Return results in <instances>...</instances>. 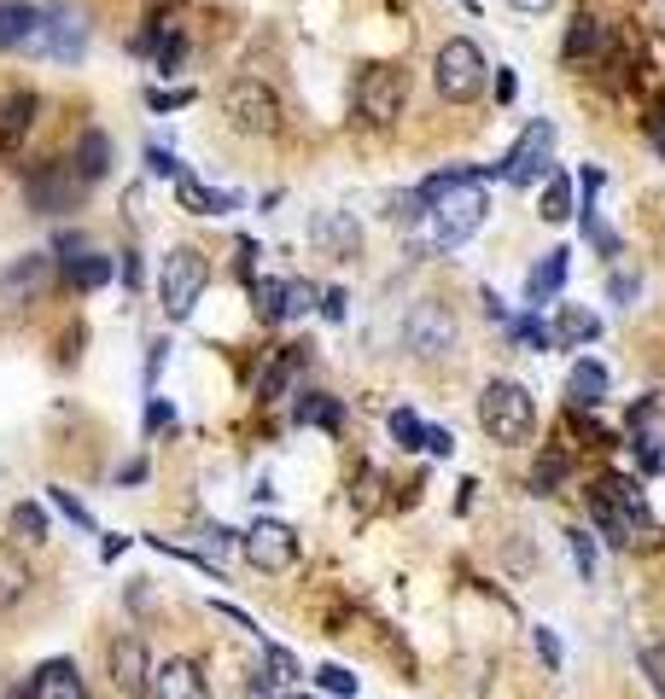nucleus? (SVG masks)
Returning a JSON list of instances; mask_svg holds the SVG:
<instances>
[{
  "mask_svg": "<svg viewBox=\"0 0 665 699\" xmlns=\"http://www.w3.org/2000/svg\"><path fill=\"white\" fill-rule=\"evenodd\" d=\"M479 425H485L490 443L520 449V443H532V432H537V397L520 379H490L479 390Z\"/></svg>",
  "mask_w": 665,
  "mask_h": 699,
  "instance_id": "f257e3e1",
  "label": "nucleus"
},
{
  "mask_svg": "<svg viewBox=\"0 0 665 699\" xmlns=\"http://www.w3.org/2000/svg\"><path fill=\"white\" fill-rule=\"evenodd\" d=\"M485 210H490V193H485V181H479V176L455 181L450 193H443V198L432 204V245H438V251H455V245H467L473 233L485 228Z\"/></svg>",
  "mask_w": 665,
  "mask_h": 699,
  "instance_id": "f03ea898",
  "label": "nucleus"
},
{
  "mask_svg": "<svg viewBox=\"0 0 665 699\" xmlns=\"http://www.w3.org/2000/svg\"><path fill=\"white\" fill-rule=\"evenodd\" d=\"M222 117H228L234 134L269 141V134H281V94L258 76H234L228 88H222Z\"/></svg>",
  "mask_w": 665,
  "mask_h": 699,
  "instance_id": "7ed1b4c3",
  "label": "nucleus"
},
{
  "mask_svg": "<svg viewBox=\"0 0 665 699\" xmlns=\"http://www.w3.org/2000/svg\"><path fill=\"white\" fill-rule=\"evenodd\" d=\"M204 286H211V263H204V251L176 245L164 257V268H158V303H164V315L169 321H187V315L199 310Z\"/></svg>",
  "mask_w": 665,
  "mask_h": 699,
  "instance_id": "20e7f679",
  "label": "nucleus"
},
{
  "mask_svg": "<svg viewBox=\"0 0 665 699\" xmlns=\"http://www.w3.org/2000/svg\"><path fill=\"white\" fill-rule=\"evenodd\" d=\"M485 53L473 47L467 36H450L438 47V59H432V88L450 99V106H467V99H479L485 94Z\"/></svg>",
  "mask_w": 665,
  "mask_h": 699,
  "instance_id": "39448f33",
  "label": "nucleus"
},
{
  "mask_svg": "<svg viewBox=\"0 0 665 699\" xmlns=\"http://www.w3.org/2000/svg\"><path fill=\"white\" fill-rule=\"evenodd\" d=\"M455 338H462V327H455V315L443 310L438 298H420L415 310L403 315V350L415 355V362H450Z\"/></svg>",
  "mask_w": 665,
  "mask_h": 699,
  "instance_id": "423d86ee",
  "label": "nucleus"
},
{
  "mask_svg": "<svg viewBox=\"0 0 665 699\" xmlns=\"http://www.w3.org/2000/svg\"><path fill=\"white\" fill-rule=\"evenodd\" d=\"M408 106V71L403 64H368L363 76H356V111H363V123L373 129H391Z\"/></svg>",
  "mask_w": 665,
  "mask_h": 699,
  "instance_id": "0eeeda50",
  "label": "nucleus"
},
{
  "mask_svg": "<svg viewBox=\"0 0 665 699\" xmlns=\"http://www.w3.org/2000/svg\"><path fill=\"white\" fill-rule=\"evenodd\" d=\"M82 186H88V181L76 176L71 158H47V164H36L24 176V198H29V210H36V216H59V210H76Z\"/></svg>",
  "mask_w": 665,
  "mask_h": 699,
  "instance_id": "6e6552de",
  "label": "nucleus"
},
{
  "mask_svg": "<svg viewBox=\"0 0 665 699\" xmlns=\"http://www.w3.org/2000/svg\"><path fill=\"white\" fill-rule=\"evenodd\" d=\"M24 53H47V59H59V64H76L82 53H88V24H82V12L47 7L41 12V29L29 36Z\"/></svg>",
  "mask_w": 665,
  "mask_h": 699,
  "instance_id": "1a4fd4ad",
  "label": "nucleus"
},
{
  "mask_svg": "<svg viewBox=\"0 0 665 699\" xmlns=\"http://www.w3.org/2000/svg\"><path fill=\"white\" fill-rule=\"evenodd\" d=\"M549 158H555V123L537 117V123L514 141V152L502 158V181L508 186H537L543 176H549Z\"/></svg>",
  "mask_w": 665,
  "mask_h": 699,
  "instance_id": "9d476101",
  "label": "nucleus"
},
{
  "mask_svg": "<svg viewBox=\"0 0 665 699\" xmlns=\"http://www.w3.org/2000/svg\"><path fill=\"white\" fill-rule=\"evenodd\" d=\"M47 280H54V257L47 251H29V257H19L0 275V321H19L29 303H36L47 292Z\"/></svg>",
  "mask_w": 665,
  "mask_h": 699,
  "instance_id": "9b49d317",
  "label": "nucleus"
},
{
  "mask_svg": "<svg viewBox=\"0 0 665 699\" xmlns=\"http://www.w3.org/2000/svg\"><path fill=\"white\" fill-rule=\"evenodd\" d=\"M240 554L258 571H286V566H298V537L281 519H258L251 531H240Z\"/></svg>",
  "mask_w": 665,
  "mask_h": 699,
  "instance_id": "f8f14e48",
  "label": "nucleus"
},
{
  "mask_svg": "<svg viewBox=\"0 0 665 699\" xmlns=\"http://www.w3.org/2000/svg\"><path fill=\"white\" fill-rule=\"evenodd\" d=\"M310 245L321 251V257H356L363 251V228H356V216L351 210H321L316 221H310Z\"/></svg>",
  "mask_w": 665,
  "mask_h": 699,
  "instance_id": "ddd939ff",
  "label": "nucleus"
},
{
  "mask_svg": "<svg viewBox=\"0 0 665 699\" xmlns=\"http://www.w3.org/2000/svg\"><path fill=\"white\" fill-rule=\"evenodd\" d=\"M146 699H211V682L199 676V664H187V659H164V664H152Z\"/></svg>",
  "mask_w": 665,
  "mask_h": 699,
  "instance_id": "4468645a",
  "label": "nucleus"
},
{
  "mask_svg": "<svg viewBox=\"0 0 665 699\" xmlns=\"http://www.w3.org/2000/svg\"><path fill=\"white\" fill-rule=\"evenodd\" d=\"M111 682L123 688L129 699L134 694H146V682H152V664H146V647L123 636V641H111Z\"/></svg>",
  "mask_w": 665,
  "mask_h": 699,
  "instance_id": "2eb2a0df",
  "label": "nucleus"
},
{
  "mask_svg": "<svg viewBox=\"0 0 665 699\" xmlns=\"http://www.w3.org/2000/svg\"><path fill=\"white\" fill-rule=\"evenodd\" d=\"M602 53H607V24L590 19V12H578L572 29H567V47H560V59H567L572 71H578V64H595Z\"/></svg>",
  "mask_w": 665,
  "mask_h": 699,
  "instance_id": "dca6fc26",
  "label": "nucleus"
},
{
  "mask_svg": "<svg viewBox=\"0 0 665 699\" xmlns=\"http://www.w3.org/2000/svg\"><path fill=\"white\" fill-rule=\"evenodd\" d=\"M29 129H36V94L19 88V94L0 99V152H19V141Z\"/></svg>",
  "mask_w": 665,
  "mask_h": 699,
  "instance_id": "f3484780",
  "label": "nucleus"
},
{
  "mask_svg": "<svg viewBox=\"0 0 665 699\" xmlns=\"http://www.w3.org/2000/svg\"><path fill=\"white\" fill-rule=\"evenodd\" d=\"M567 268H572V251H549V257H543L532 275H525V303H555L560 298V286H567Z\"/></svg>",
  "mask_w": 665,
  "mask_h": 699,
  "instance_id": "a211bd4d",
  "label": "nucleus"
},
{
  "mask_svg": "<svg viewBox=\"0 0 665 699\" xmlns=\"http://www.w3.org/2000/svg\"><path fill=\"white\" fill-rule=\"evenodd\" d=\"M36 29H41V7H29V0H0V47H7V53L29 47Z\"/></svg>",
  "mask_w": 665,
  "mask_h": 699,
  "instance_id": "6ab92c4d",
  "label": "nucleus"
},
{
  "mask_svg": "<svg viewBox=\"0 0 665 699\" xmlns=\"http://www.w3.org/2000/svg\"><path fill=\"white\" fill-rule=\"evenodd\" d=\"M293 420L298 425H321V432H339V425H345V402L328 397V390H298Z\"/></svg>",
  "mask_w": 665,
  "mask_h": 699,
  "instance_id": "aec40b11",
  "label": "nucleus"
},
{
  "mask_svg": "<svg viewBox=\"0 0 665 699\" xmlns=\"http://www.w3.org/2000/svg\"><path fill=\"white\" fill-rule=\"evenodd\" d=\"M71 164H76V176L82 181H106V169H111V141H106V134H99V129H88V134H82V141H76V152H71Z\"/></svg>",
  "mask_w": 665,
  "mask_h": 699,
  "instance_id": "412c9836",
  "label": "nucleus"
},
{
  "mask_svg": "<svg viewBox=\"0 0 665 699\" xmlns=\"http://www.w3.org/2000/svg\"><path fill=\"white\" fill-rule=\"evenodd\" d=\"M602 338V315L578 310V303H560V321H555V345H595Z\"/></svg>",
  "mask_w": 665,
  "mask_h": 699,
  "instance_id": "4be33fe9",
  "label": "nucleus"
},
{
  "mask_svg": "<svg viewBox=\"0 0 665 699\" xmlns=\"http://www.w3.org/2000/svg\"><path fill=\"white\" fill-rule=\"evenodd\" d=\"M567 397H572L578 408H595V402L607 397V367L584 355V362H578V367L567 373Z\"/></svg>",
  "mask_w": 665,
  "mask_h": 699,
  "instance_id": "5701e85b",
  "label": "nucleus"
},
{
  "mask_svg": "<svg viewBox=\"0 0 665 699\" xmlns=\"http://www.w3.org/2000/svg\"><path fill=\"white\" fill-rule=\"evenodd\" d=\"M176 204H181V210H193V216H222L234 198L216 193V186H204V181H193V176H176Z\"/></svg>",
  "mask_w": 665,
  "mask_h": 699,
  "instance_id": "b1692460",
  "label": "nucleus"
},
{
  "mask_svg": "<svg viewBox=\"0 0 665 699\" xmlns=\"http://www.w3.org/2000/svg\"><path fill=\"white\" fill-rule=\"evenodd\" d=\"M304 373V345H286L281 350V362L263 373V385H258V397L263 402H275V397H286V390H293V379Z\"/></svg>",
  "mask_w": 665,
  "mask_h": 699,
  "instance_id": "393cba45",
  "label": "nucleus"
},
{
  "mask_svg": "<svg viewBox=\"0 0 665 699\" xmlns=\"http://www.w3.org/2000/svg\"><path fill=\"white\" fill-rule=\"evenodd\" d=\"M29 583H36V577H29V566L19 559V549H0V612L19 606L29 594Z\"/></svg>",
  "mask_w": 665,
  "mask_h": 699,
  "instance_id": "a878e982",
  "label": "nucleus"
},
{
  "mask_svg": "<svg viewBox=\"0 0 665 699\" xmlns=\"http://www.w3.org/2000/svg\"><path fill=\"white\" fill-rule=\"evenodd\" d=\"M64 280H71L76 292H99V286L111 280V257H94V251H82V257L64 263Z\"/></svg>",
  "mask_w": 665,
  "mask_h": 699,
  "instance_id": "bb28decb",
  "label": "nucleus"
},
{
  "mask_svg": "<svg viewBox=\"0 0 665 699\" xmlns=\"http://www.w3.org/2000/svg\"><path fill=\"white\" fill-rule=\"evenodd\" d=\"M578 228H584V240H590L595 251H602V257H619V233H613L607 221L595 216V198H584V204H578Z\"/></svg>",
  "mask_w": 665,
  "mask_h": 699,
  "instance_id": "cd10ccee",
  "label": "nucleus"
},
{
  "mask_svg": "<svg viewBox=\"0 0 665 699\" xmlns=\"http://www.w3.org/2000/svg\"><path fill=\"white\" fill-rule=\"evenodd\" d=\"M572 216V181L567 176H543V221H567Z\"/></svg>",
  "mask_w": 665,
  "mask_h": 699,
  "instance_id": "c85d7f7f",
  "label": "nucleus"
},
{
  "mask_svg": "<svg viewBox=\"0 0 665 699\" xmlns=\"http://www.w3.org/2000/svg\"><path fill=\"white\" fill-rule=\"evenodd\" d=\"M560 484H567V455L549 449V455L537 460V472H532V490H537V496H555Z\"/></svg>",
  "mask_w": 665,
  "mask_h": 699,
  "instance_id": "c756f323",
  "label": "nucleus"
},
{
  "mask_svg": "<svg viewBox=\"0 0 665 699\" xmlns=\"http://www.w3.org/2000/svg\"><path fill=\"white\" fill-rule=\"evenodd\" d=\"M12 537H24V542H47V514L36 502H19L12 507Z\"/></svg>",
  "mask_w": 665,
  "mask_h": 699,
  "instance_id": "7c9ffc66",
  "label": "nucleus"
},
{
  "mask_svg": "<svg viewBox=\"0 0 665 699\" xmlns=\"http://www.w3.org/2000/svg\"><path fill=\"white\" fill-rule=\"evenodd\" d=\"M567 549H572V566H578V577H595V566H602V554H595V542H590V531H567Z\"/></svg>",
  "mask_w": 665,
  "mask_h": 699,
  "instance_id": "2f4dec72",
  "label": "nucleus"
},
{
  "mask_svg": "<svg viewBox=\"0 0 665 699\" xmlns=\"http://www.w3.org/2000/svg\"><path fill=\"white\" fill-rule=\"evenodd\" d=\"M391 437H397L403 449H426V425H420V414L397 408V414H391Z\"/></svg>",
  "mask_w": 665,
  "mask_h": 699,
  "instance_id": "473e14b6",
  "label": "nucleus"
},
{
  "mask_svg": "<svg viewBox=\"0 0 665 699\" xmlns=\"http://www.w3.org/2000/svg\"><path fill=\"white\" fill-rule=\"evenodd\" d=\"M258 315L286 321V280H258Z\"/></svg>",
  "mask_w": 665,
  "mask_h": 699,
  "instance_id": "72a5a7b5",
  "label": "nucleus"
},
{
  "mask_svg": "<svg viewBox=\"0 0 665 699\" xmlns=\"http://www.w3.org/2000/svg\"><path fill=\"white\" fill-rule=\"evenodd\" d=\"M508 333H514L520 345H537V350H549V345H555V327H549V321H537V315H520Z\"/></svg>",
  "mask_w": 665,
  "mask_h": 699,
  "instance_id": "f704fd0d",
  "label": "nucleus"
},
{
  "mask_svg": "<svg viewBox=\"0 0 665 699\" xmlns=\"http://www.w3.org/2000/svg\"><path fill=\"white\" fill-rule=\"evenodd\" d=\"M316 682H321V688H328L333 699H356V676L345 671V664H321Z\"/></svg>",
  "mask_w": 665,
  "mask_h": 699,
  "instance_id": "c9c22d12",
  "label": "nucleus"
},
{
  "mask_svg": "<svg viewBox=\"0 0 665 699\" xmlns=\"http://www.w3.org/2000/svg\"><path fill=\"white\" fill-rule=\"evenodd\" d=\"M263 659H269V671H275V682H293V676H304V671H298V659L286 653V647H275V641H263Z\"/></svg>",
  "mask_w": 665,
  "mask_h": 699,
  "instance_id": "e433bc0d",
  "label": "nucleus"
},
{
  "mask_svg": "<svg viewBox=\"0 0 665 699\" xmlns=\"http://www.w3.org/2000/svg\"><path fill=\"white\" fill-rule=\"evenodd\" d=\"M152 53H158V71L169 76V71L187 59V41H181V36H164V29H158V47H152Z\"/></svg>",
  "mask_w": 665,
  "mask_h": 699,
  "instance_id": "4c0bfd02",
  "label": "nucleus"
},
{
  "mask_svg": "<svg viewBox=\"0 0 665 699\" xmlns=\"http://www.w3.org/2000/svg\"><path fill=\"white\" fill-rule=\"evenodd\" d=\"M146 169H152V176H164V181L187 176V169H181V158H176V152H164V146H146Z\"/></svg>",
  "mask_w": 665,
  "mask_h": 699,
  "instance_id": "58836bf2",
  "label": "nucleus"
},
{
  "mask_svg": "<svg viewBox=\"0 0 665 699\" xmlns=\"http://www.w3.org/2000/svg\"><path fill=\"white\" fill-rule=\"evenodd\" d=\"M54 507H59V514L71 519V525H82V531H94V514H88V507H82V502L71 496V490H54Z\"/></svg>",
  "mask_w": 665,
  "mask_h": 699,
  "instance_id": "ea45409f",
  "label": "nucleus"
},
{
  "mask_svg": "<svg viewBox=\"0 0 665 699\" xmlns=\"http://www.w3.org/2000/svg\"><path fill=\"white\" fill-rule=\"evenodd\" d=\"M310 303H316V292L304 280H286V321H298V315H310Z\"/></svg>",
  "mask_w": 665,
  "mask_h": 699,
  "instance_id": "a19ab883",
  "label": "nucleus"
},
{
  "mask_svg": "<svg viewBox=\"0 0 665 699\" xmlns=\"http://www.w3.org/2000/svg\"><path fill=\"white\" fill-rule=\"evenodd\" d=\"M532 641H537V653H543V664H549V671H560V641H555V629H532Z\"/></svg>",
  "mask_w": 665,
  "mask_h": 699,
  "instance_id": "79ce46f5",
  "label": "nucleus"
},
{
  "mask_svg": "<svg viewBox=\"0 0 665 699\" xmlns=\"http://www.w3.org/2000/svg\"><path fill=\"white\" fill-rule=\"evenodd\" d=\"M637 292H642V275H613V280H607V298H613V303H630Z\"/></svg>",
  "mask_w": 665,
  "mask_h": 699,
  "instance_id": "37998d69",
  "label": "nucleus"
},
{
  "mask_svg": "<svg viewBox=\"0 0 665 699\" xmlns=\"http://www.w3.org/2000/svg\"><path fill=\"white\" fill-rule=\"evenodd\" d=\"M642 671H648V682L665 694V653H660V647H642Z\"/></svg>",
  "mask_w": 665,
  "mask_h": 699,
  "instance_id": "c03bdc74",
  "label": "nucleus"
},
{
  "mask_svg": "<svg viewBox=\"0 0 665 699\" xmlns=\"http://www.w3.org/2000/svg\"><path fill=\"white\" fill-rule=\"evenodd\" d=\"M54 251H59V263H71V257H82V251H88V233H59Z\"/></svg>",
  "mask_w": 665,
  "mask_h": 699,
  "instance_id": "a18cd8bd",
  "label": "nucleus"
},
{
  "mask_svg": "<svg viewBox=\"0 0 665 699\" xmlns=\"http://www.w3.org/2000/svg\"><path fill=\"white\" fill-rule=\"evenodd\" d=\"M455 449V432H443V425H426V455H450Z\"/></svg>",
  "mask_w": 665,
  "mask_h": 699,
  "instance_id": "49530a36",
  "label": "nucleus"
},
{
  "mask_svg": "<svg viewBox=\"0 0 665 699\" xmlns=\"http://www.w3.org/2000/svg\"><path fill=\"white\" fill-rule=\"evenodd\" d=\"M187 99H193V94H187V88H176V94L152 88V94H146V106H152V111H169V106H187Z\"/></svg>",
  "mask_w": 665,
  "mask_h": 699,
  "instance_id": "de8ad7c7",
  "label": "nucleus"
},
{
  "mask_svg": "<svg viewBox=\"0 0 665 699\" xmlns=\"http://www.w3.org/2000/svg\"><path fill=\"white\" fill-rule=\"evenodd\" d=\"M164 425H176V414H169V408L152 397V408H146V432H164Z\"/></svg>",
  "mask_w": 665,
  "mask_h": 699,
  "instance_id": "09e8293b",
  "label": "nucleus"
},
{
  "mask_svg": "<svg viewBox=\"0 0 665 699\" xmlns=\"http://www.w3.org/2000/svg\"><path fill=\"white\" fill-rule=\"evenodd\" d=\"M123 286H129V292H141V257H134V251H123Z\"/></svg>",
  "mask_w": 665,
  "mask_h": 699,
  "instance_id": "8fccbe9b",
  "label": "nucleus"
},
{
  "mask_svg": "<svg viewBox=\"0 0 665 699\" xmlns=\"http://www.w3.org/2000/svg\"><path fill=\"white\" fill-rule=\"evenodd\" d=\"M321 315H328V321H345V292H328V298H321Z\"/></svg>",
  "mask_w": 665,
  "mask_h": 699,
  "instance_id": "3c124183",
  "label": "nucleus"
},
{
  "mask_svg": "<svg viewBox=\"0 0 665 699\" xmlns=\"http://www.w3.org/2000/svg\"><path fill=\"white\" fill-rule=\"evenodd\" d=\"M578 193H584V198L602 193V169H584V176H578Z\"/></svg>",
  "mask_w": 665,
  "mask_h": 699,
  "instance_id": "603ef678",
  "label": "nucleus"
},
{
  "mask_svg": "<svg viewBox=\"0 0 665 699\" xmlns=\"http://www.w3.org/2000/svg\"><path fill=\"white\" fill-rule=\"evenodd\" d=\"M54 699H82V682H76V671L64 676V682H54Z\"/></svg>",
  "mask_w": 665,
  "mask_h": 699,
  "instance_id": "864d4df0",
  "label": "nucleus"
},
{
  "mask_svg": "<svg viewBox=\"0 0 665 699\" xmlns=\"http://www.w3.org/2000/svg\"><path fill=\"white\" fill-rule=\"evenodd\" d=\"M514 88H520L514 71H497V99H514Z\"/></svg>",
  "mask_w": 665,
  "mask_h": 699,
  "instance_id": "5fc2aeb1",
  "label": "nucleus"
},
{
  "mask_svg": "<svg viewBox=\"0 0 665 699\" xmlns=\"http://www.w3.org/2000/svg\"><path fill=\"white\" fill-rule=\"evenodd\" d=\"M508 7H520V12H549L555 0H508Z\"/></svg>",
  "mask_w": 665,
  "mask_h": 699,
  "instance_id": "6e6d98bb",
  "label": "nucleus"
},
{
  "mask_svg": "<svg viewBox=\"0 0 665 699\" xmlns=\"http://www.w3.org/2000/svg\"><path fill=\"white\" fill-rule=\"evenodd\" d=\"M251 699H275V688H269V682H251Z\"/></svg>",
  "mask_w": 665,
  "mask_h": 699,
  "instance_id": "4d7b16f0",
  "label": "nucleus"
},
{
  "mask_svg": "<svg viewBox=\"0 0 665 699\" xmlns=\"http://www.w3.org/2000/svg\"><path fill=\"white\" fill-rule=\"evenodd\" d=\"M293 699H310V694H293Z\"/></svg>",
  "mask_w": 665,
  "mask_h": 699,
  "instance_id": "13d9d810",
  "label": "nucleus"
},
{
  "mask_svg": "<svg viewBox=\"0 0 665 699\" xmlns=\"http://www.w3.org/2000/svg\"><path fill=\"white\" fill-rule=\"evenodd\" d=\"M467 7H473V0H467Z\"/></svg>",
  "mask_w": 665,
  "mask_h": 699,
  "instance_id": "bf43d9fd",
  "label": "nucleus"
}]
</instances>
